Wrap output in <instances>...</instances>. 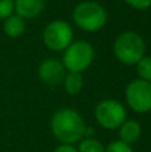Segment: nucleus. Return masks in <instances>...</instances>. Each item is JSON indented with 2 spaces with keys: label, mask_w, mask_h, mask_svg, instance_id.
I'll return each instance as SVG.
<instances>
[{
  "label": "nucleus",
  "mask_w": 151,
  "mask_h": 152,
  "mask_svg": "<svg viewBox=\"0 0 151 152\" xmlns=\"http://www.w3.org/2000/svg\"><path fill=\"white\" fill-rule=\"evenodd\" d=\"M51 131L59 142L72 144L83 137L86 126L79 112L72 108H62L51 119Z\"/></svg>",
  "instance_id": "f257e3e1"
},
{
  "label": "nucleus",
  "mask_w": 151,
  "mask_h": 152,
  "mask_svg": "<svg viewBox=\"0 0 151 152\" xmlns=\"http://www.w3.org/2000/svg\"><path fill=\"white\" fill-rule=\"evenodd\" d=\"M72 20L75 26L84 32H98L104 28L108 21L106 8L98 1L84 0L76 4L72 11Z\"/></svg>",
  "instance_id": "f03ea898"
},
{
  "label": "nucleus",
  "mask_w": 151,
  "mask_h": 152,
  "mask_svg": "<svg viewBox=\"0 0 151 152\" xmlns=\"http://www.w3.org/2000/svg\"><path fill=\"white\" fill-rule=\"evenodd\" d=\"M112 51L119 63L125 66H135L146 55V43L138 32L125 31L114 40Z\"/></svg>",
  "instance_id": "7ed1b4c3"
},
{
  "label": "nucleus",
  "mask_w": 151,
  "mask_h": 152,
  "mask_svg": "<svg viewBox=\"0 0 151 152\" xmlns=\"http://www.w3.org/2000/svg\"><path fill=\"white\" fill-rule=\"evenodd\" d=\"M95 59V50L86 40H74L63 51V63L66 71L82 74L92 64Z\"/></svg>",
  "instance_id": "20e7f679"
},
{
  "label": "nucleus",
  "mask_w": 151,
  "mask_h": 152,
  "mask_svg": "<svg viewBox=\"0 0 151 152\" xmlns=\"http://www.w3.org/2000/svg\"><path fill=\"white\" fill-rule=\"evenodd\" d=\"M74 42V29L66 20L56 19L45 26L43 31V43L50 51L63 52Z\"/></svg>",
  "instance_id": "39448f33"
},
{
  "label": "nucleus",
  "mask_w": 151,
  "mask_h": 152,
  "mask_svg": "<svg viewBox=\"0 0 151 152\" xmlns=\"http://www.w3.org/2000/svg\"><path fill=\"white\" fill-rule=\"evenodd\" d=\"M127 118V111L120 102L107 99L100 102L95 108V119L103 128H119Z\"/></svg>",
  "instance_id": "423d86ee"
},
{
  "label": "nucleus",
  "mask_w": 151,
  "mask_h": 152,
  "mask_svg": "<svg viewBox=\"0 0 151 152\" xmlns=\"http://www.w3.org/2000/svg\"><path fill=\"white\" fill-rule=\"evenodd\" d=\"M126 102L133 111L147 113L151 111V83L134 79L126 87Z\"/></svg>",
  "instance_id": "0eeeda50"
},
{
  "label": "nucleus",
  "mask_w": 151,
  "mask_h": 152,
  "mask_svg": "<svg viewBox=\"0 0 151 152\" xmlns=\"http://www.w3.org/2000/svg\"><path fill=\"white\" fill-rule=\"evenodd\" d=\"M39 79L47 86H59L66 77V68L62 60L55 58H48L40 63L37 68Z\"/></svg>",
  "instance_id": "6e6552de"
},
{
  "label": "nucleus",
  "mask_w": 151,
  "mask_h": 152,
  "mask_svg": "<svg viewBox=\"0 0 151 152\" xmlns=\"http://www.w3.org/2000/svg\"><path fill=\"white\" fill-rule=\"evenodd\" d=\"M45 0H13L15 13L24 19H35L43 12Z\"/></svg>",
  "instance_id": "1a4fd4ad"
},
{
  "label": "nucleus",
  "mask_w": 151,
  "mask_h": 152,
  "mask_svg": "<svg viewBox=\"0 0 151 152\" xmlns=\"http://www.w3.org/2000/svg\"><path fill=\"white\" fill-rule=\"evenodd\" d=\"M26 20L21 16L16 15L15 12L3 20V31L8 37L12 39L20 37L26 32Z\"/></svg>",
  "instance_id": "9d476101"
},
{
  "label": "nucleus",
  "mask_w": 151,
  "mask_h": 152,
  "mask_svg": "<svg viewBox=\"0 0 151 152\" xmlns=\"http://www.w3.org/2000/svg\"><path fill=\"white\" fill-rule=\"evenodd\" d=\"M142 128L141 124L135 120H126L122 126L119 127V137L123 143L131 145L136 143L141 137Z\"/></svg>",
  "instance_id": "9b49d317"
},
{
  "label": "nucleus",
  "mask_w": 151,
  "mask_h": 152,
  "mask_svg": "<svg viewBox=\"0 0 151 152\" xmlns=\"http://www.w3.org/2000/svg\"><path fill=\"white\" fill-rule=\"evenodd\" d=\"M64 83V89H66L67 94L70 95H78L83 88V76L82 74H78V72H68L66 74V77L63 80Z\"/></svg>",
  "instance_id": "f8f14e48"
},
{
  "label": "nucleus",
  "mask_w": 151,
  "mask_h": 152,
  "mask_svg": "<svg viewBox=\"0 0 151 152\" xmlns=\"http://www.w3.org/2000/svg\"><path fill=\"white\" fill-rule=\"evenodd\" d=\"M136 67V74L142 80H146L151 83V56L144 55L138 63L135 64Z\"/></svg>",
  "instance_id": "ddd939ff"
},
{
  "label": "nucleus",
  "mask_w": 151,
  "mask_h": 152,
  "mask_svg": "<svg viewBox=\"0 0 151 152\" xmlns=\"http://www.w3.org/2000/svg\"><path fill=\"white\" fill-rule=\"evenodd\" d=\"M78 152H106L100 142L95 139H86L80 143Z\"/></svg>",
  "instance_id": "4468645a"
},
{
  "label": "nucleus",
  "mask_w": 151,
  "mask_h": 152,
  "mask_svg": "<svg viewBox=\"0 0 151 152\" xmlns=\"http://www.w3.org/2000/svg\"><path fill=\"white\" fill-rule=\"evenodd\" d=\"M15 12L13 10V0H0V20L7 19Z\"/></svg>",
  "instance_id": "2eb2a0df"
},
{
  "label": "nucleus",
  "mask_w": 151,
  "mask_h": 152,
  "mask_svg": "<svg viewBox=\"0 0 151 152\" xmlns=\"http://www.w3.org/2000/svg\"><path fill=\"white\" fill-rule=\"evenodd\" d=\"M106 152H133V148L131 145L123 143L122 140H117V142L110 143Z\"/></svg>",
  "instance_id": "dca6fc26"
},
{
  "label": "nucleus",
  "mask_w": 151,
  "mask_h": 152,
  "mask_svg": "<svg viewBox=\"0 0 151 152\" xmlns=\"http://www.w3.org/2000/svg\"><path fill=\"white\" fill-rule=\"evenodd\" d=\"M125 3L136 11H146L151 8V0H125Z\"/></svg>",
  "instance_id": "f3484780"
},
{
  "label": "nucleus",
  "mask_w": 151,
  "mask_h": 152,
  "mask_svg": "<svg viewBox=\"0 0 151 152\" xmlns=\"http://www.w3.org/2000/svg\"><path fill=\"white\" fill-rule=\"evenodd\" d=\"M54 152H78V151H76V148H74L71 144H63L56 148Z\"/></svg>",
  "instance_id": "a211bd4d"
}]
</instances>
